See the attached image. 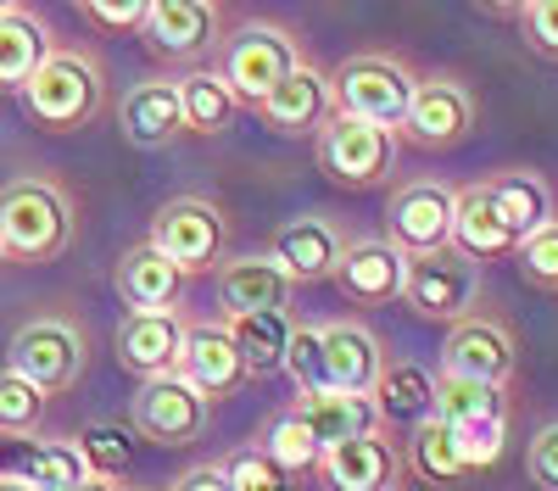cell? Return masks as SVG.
Listing matches in <instances>:
<instances>
[{
	"label": "cell",
	"instance_id": "cell-1",
	"mask_svg": "<svg viewBox=\"0 0 558 491\" xmlns=\"http://www.w3.org/2000/svg\"><path fill=\"white\" fill-rule=\"evenodd\" d=\"M78 235L73 196L57 179L23 173L12 185H0V257L17 268H45L57 262Z\"/></svg>",
	"mask_w": 558,
	"mask_h": 491
},
{
	"label": "cell",
	"instance_id": "cell-2",
	"mask_svg": "<svg viewBox=\"0 0 558 491\" xmlns=\"http://www.w3.org/2000/svg\"><path fill=\"white\" fill-rule=\"evenodd\" d=\"M23 107L45 134H78L107 107V73L89 51H57L39 62V73L23 84Z\"/></svg>",
	"mask_w": 558,
	"mask_h": 491
},
{
	"label": "cell",
	"instance_id": "cell-3",
	"mask_svg": "<svg viewBox=\"0 0 558 491\" xmlns=\"http://www.w3.org/2000/svg\"><path fill=\"white\" fill-rule=\"evenodd\" d=\"M413 67L391 51H357L347 57L336 73H330V101L341 118H357V123H380V128H402L408 123V107H413Z\"/></svg>",
	"mask_w": 558,
	"mask_h": 491
},
{
	"label": "cell",
	"instance_id": "cell-4",
	"mask_svg": "<svg viewBox=\"0 0 558 491\" xmlns=\"http://www.w3.org/2000/svg\"><path fill=\"white\" fill-rule=\"evenodd\" d=\"M184 280L196 274H218L229 262V218L213 196H173L162 201V212L151 218V235H146Z\"/></svg>",
	"mask_w": 558,
	"mask_h": 491
},
{
	"label": "cell",
	"instance_id": "cell-5",
	"mask_svg": "<svg viewBox=\"0 0 558 491\" xmlns=\"http://www.w3.org/2000/svg\"><path fill=\"white\" fill-rule=\"evenodd\" d=\"M397 134L380 128V123H357V118H330L318 134H313V157H318V173L341 191H380L391 185L397 173Z\"/></svg>",
	"mask_w": 558,
	"mask_h": 491
},
{
	"label": "cell",
	"instance_id": "cell-6",
	"mask_svg": "<svg viewBox=\"0 0 558 491\" xmlns=\"http://www.w3.org/2000/svg\"><path fill=\"white\" fill-rule=\"evenodd\" d=\"M481 296V262H470L463 251H430V257H408V280H402V307L413 319L430 324H458L475 312Z\"/></svg>",
	"mask_w": 558,
	"mask_h": 491
},
{
	"label": "cell",
	"instance_id": "cell-7",
	"mask_svg": "<svg viewBox=\"0 0 558 491\" xmlns=\"http://www.w3.org/2000/svg\"><path fill=\"white\" fill-rule=\"evenodd\" d=\"M229 12L218 0H151L146 7V28H140V45L173 67L202 73V62L218 51Z\"/></svg>",
	"mask_w": 558,
	"mask_h": 491
},
{
	"label": "cell",
	"instance_id": "cell-8",
	"mask_svg": "<svg viewBox=\"0 0 558 491\" xmlns=\"http://www.w3.org/2000/svg\"><path fill=\"white\" fill-rule=\"evenodd\" d=\"M89 364V335L73 319H28L12 335V369L23 380H34L45 396H62L84 380Z\"/></svg>",
	"mask_w": 558,
	"mask_h": 491
},
{
	"label": "cell",
	"instance_id": "cell-9",
	"mask_svg": "<svg viewBox=\"0 0 558 491\" xmlns=\"http://www.w3.org/2000/svg\"><path fill=\"white\" fill-rule=\"evenodd\" d=\"M296 67H302L296 39H291L286 28H274V23L241 28L235 39H229V51H223V84L235 89V101L252 107V112H257Z\"/></svg>",
	"mask_w": 558,
	"mask_h": 491
},
{
	"label": "cell",
	"instance_id": "cell-10",
	"mask_svg": "<svg viewBox=\"0 0 558 491\" xmlns=\"http://www.w3.org/2000/svg\"><path fill=\"white\" fill-rule=\"evenodd\" d=\"M475 89L463 84L458 73H425L413 89L408 123L397 128V140L418 146V151H452L475 134Z\"/></svg>",
	"mask_w": 558,
	"mask_h": 491
},
{
	"label": "cell",
	"instance_id": "cell-11",
	"mask_svg": "<svg viewBox=\"0 0 558 491\" xmlns=\"http://www.w3.org/2000/svg\"><path fill=\"white\" fill-rule=\"evenodd\" d=\"M452 207H458L452 185H441V179H408L386 201V241L402 257L447 251L452 246Z\"/></svg>",
	"mask_w": 558,
	"mask_h": 491
},
{
	"label": "cell",
	"instance_id": "cell-12",
	"mask_svg": "<svg viewBox=\"0 0 558 491\" xmlns=\"http://www.w3.org/2000/svg\"><path fill=\"white\" fill-rule=\"evenodd\" d=\"M520 369V346H514V330L492 312H470V319H458L441 341V375L452 380H475V385H497L508 391Z\"/></svg>",
	"mask_w": 558,
	"mask_h": 491
},
{
	"label": "cell",
	"instance_id": "cell-13",
	"mask_svg": "<svg viewBox=\"0 0 558 491\" xmlns=\"http://www.w3.org/2000/svg\"><path fill=\"white\" fill-rule=\"evenodd\" d=\"M129 430L151 446H191L207 430V402L196 396V385H184L179 375L146 380L129 402Z\"/></svg>",
	"mask_w": 558,
	"mask_h": 491
},
{
	"label": "cell",
	"instance_id": "cell-14",
	"mask_svg": "<svg viewBox=\"0 0 558 491\" xmlns=\"http://www.w3.org/2000/svg\"><path fill=\"white\" fill-rule=\"evenodd\" d=\"M318 346H324V380H330V391L375 396V385L386 375V346L375 330L357 319H336V324H318Z\"/></svg>",
	"mask_w": 558,
	"mask_h": 491
},
{
	"label": "cell",
	"instance_id": "cell-15",
	"mask_svg": "<svg viewBox=\"0 0 558 491\" xmlns=\"http://www.w3.org/2000/svg\"><path fill=\"white\" fill-rule=\"evenodd\" d=\"M402 280H408V257L386 235L347 241V251L336 262V285L357 307H391V302H402Z\"/></svg>",
	"mask_w": 558,
	"mask_h": 491
},
{
	"label": "cell",
	"instance_id": "cell-16",
	"mask_svg": "<svg viewBox=\"0 0 558 491\" xmlns=\"http://www.w3.org/2000/svg\"><path fill=\"white\" fill-rule=\"evenodd\" d=\"M118 364L146 385L162 375H179V352H184V319L179 312H129L112 335Z\"/></svg>",
	"mask_w": 558,
	"mask_h": 491
},
{
	"label": "cell",
	"instance_id": "cell-17",
	"mask_svg": "<svg viewBox=\"0 0 558 491\" xmlns=\"http://www.w3.org/2000/svg\"><path fill=\"white\" fill-rule=\"evenodd\" d=\"M179 380H184V385H196V396L207 402V408L241 391L246 364H241V352H235V341H229L223 324H184Z\"/></svg>",
	"mask_w": 558,
	"mask_h": 491
},
{
	"label": "cell",
	"instance_id": "cell-18",
	"mask_svg": "<svg viewBox=\"0 0 558 491\" xmlns=\"http://www.w3.org/2000/svg\"><path fill=\"white\" fill-rule=\"evenodd\" d=\"M318 480L330 491H397L402 480V453L386 430L375 435H357V441H341L324 453L318 464Z\"/></svg>",
	"mask_w": 558,
	"mask_h": 491
},
{
	"label": "cell",
	"instance_id": "cell-19",
	"mask_svg": "<svg viewBox=\"0 0 558 491\" xmlns=\"http://www.w3.org/2000/svg\"><path fill=\"white\" fill-rule=\"evenodd\" d=\"M257 118L268 123V134H279V140H307V134H318L324 123L336 118L330 78L302 62V67H296V73H291V78L257 107Z\"/></svg>",
	"mask_w": 558,
	"mask_h": 491
},
{
	"label": "cell",
	"instance_id": "cell-20",
	"mask_svg": "<svg viewBox=\"0 0 558 491\" xmlns=\"http://www.w3.org/2000/svg\"><path fill=\"white\" fill-rule=\"evenodd\" d=\"M347 251V235L330 218H291L286 230L274 235V262L286 268L291 285H318L336 280V262Z\"/></svg>",
	"mask_w": 558,
	"mask_h": 491
},
{
	"label": "cell",
	"instance_id": "cell-21",
	"mask_svg": "<svg viewBox=\"0 0 558 491\" xmlns=\"http://www.w3.org/2000/svg\"><path fill=\"white\" fill-rule=\"evenodd\" d=\"M118 128L123 140L140 151H162L184 134V112H179V78H146L134 84L118 101Z\"/></svg>",
	"mask_w": 558,
	"mask_h": 491
},
{
	"label": "cell",
	"instance_id": "cell-22",
	"mask_svg": "<svg viewBox=\"0 0 558 491\" xmlns=\"http://www.w3.org/2000/svg\"><path fill=\"white\" fill-rule=\"evenodd\" d=\"M218 302L223 319H246V312H286L291 280L274 257H229L218 268Z\"/></svg>",
	"mask_w": 558,
	"mask_h": 491
},
{
	"label": "cell",
	"instance_id": "cell-23",
	"mask_svg": "<svg viewBox=\"0 0 558 491\" xmlns=\"http://www.w3.org/2000/svg\"><path fill=\"white\" fill-rule=\"evenodd\" d=\"M118 296L134 307V312H173L179 302H184V280L179 268L151 246V241H134L123 257H118Z\"/></svg>",
	"mask_w": 558,
	"mask_h": 491
},
{
	"label": "cell",
	"instance_id": "cell-24",
	"mask_svg": "<svg viewBox=\"0 0 558 491\" xmlns=\"http://www.w3.org/2000/svg\"><path fill=\"white\" fill-rule=\"evenodd\" d=\"M0 475L28 480L34 491H73L89 480L73 441H0Z\"/></svg>",
	"mask_w": 558,
	"mask_h": 491
},
{
	"label": "cell",
	"instance_id": "cell-25",
	"mask_svg": "<svg viewBox=\"0 0 558 491\" xmlns=\"http://www.w3.org/2000/svg\"><path fill=\"white\" fill-rule=\"evenodd\" d=\"M452 251H463L470 262H497V257H514L520 241L514 230L502 223V212L492 207L486 185H463L458 207H452Z\"/></svg>",
	"mask_w": 558,
	"mask_h": 491
},
{
	"label": "cell",
	"instance_id": "cell-26",
	"mask_svg": "<svg viewBox=\"0 0 558 491\" xmlns=\"http://www.w3.org/2000/svg\"><path fill=\"white\" fill-rule=\"evenodd\" d=\"M296 414L307 419V430L318 435V446L330 453L341 441H357V435H375L386 430L375 396H347V391H318V396H302Z\"/></svg>",
	"mask_w": 558,
	"mask_h": 491
},
{
	"label": "cell",
	"instance_id": "cell-27",
	"mask_svg": "<svg viewBox=\"0 0 558 491\" xmlns=\"http://www.w3.org/2000/svg\"><path fill=\"white\" fill-rule=\"evenodd\" d=\"M51 51V28L34 7H0V89H23Z\"/></svg>",
	"mask_w": 558,
	"mask_h": 491
},
{
	"label": "cell",
	"instance_id": "cell-28",
	"mask_svg": "<svg viewBox=\"0 0 558 491\" xmlns=\"http://www.w3.org/2000/svg\"><path fill=\"white\" fill-rule=\"evenodd\" d=\"M481 185H486L492 207L502 212V223L514 230V241L536 235L542 223H553V191H547V179H542V173H531V168H508V173L481 179Z\"/></svg>",
	"mask_w": 558,
	"mask_h": 491
},
{
	"label": "cell",
	"instance_id": "cell-29",
	"mask_svg": "<svg viewBox=\"0 0 558 491\" xmlns=\"http://www.w3.org/2000/svg\"><path fill=\"white\" fill-rule=\"evenodd\" d=\"M235 341L241 364H246V380H263V375H286V346H291V312H246V319H218Z\"/></svg>",
	"mask_w": 558,
	"mask_h": 491
},
{
	"label": "cell",
	"instance_id": "cell-30",
	"mask_svg": "<svg viewBox=\"0 0 558 491\" xmlns=\"http://www.w3.org/2000/svg\"><path fill=\"white\" fill-rule=\"evenodd\" d=\"M402 464L425 480V486H458V480H470V458H463V446L452 435V425H441L436 414L430 419H418L408 430V453Z\"/></svg>",
	"mask_w": 558,
	"mask_h": 491
},
{
	"label": "cell",
	"instance_id": "cell-31",
	"mask_svg": "<svg viewBox=\"0 0 558 491\" xmlns=\"http://www.w3.org/2000/svg\"><path fill=\"white\" fill-rule=\"evenodd\" d=\"M436 419L463 430H486V425H508V396L497 385H475V380H452L436 375Z\"/></svg>",
	"mask_w": 558,
	"mask_h": 491
},
{
	"label": "cell",
	"instance_id": "cell-32",
	"mask_svg": "<svg viewBox=\"0 0 558 491\" xmlns=\"http://www.w3.org/2000/svg\"><path fill=\"white\" fill-rule=\"evenodd\" d=\"M179 112H184V134H202V140H213V134H223L229 123H235L241 101L235 89L223 84V73H184L179 78Z\"/></svg>",
	"mask_w": 558,
	"mask_h": 491
},
{
	"label": "cell",
	"instance_id": "cell-33",
	"mask_svg": "<svg viewBox=\"0 0 558 491\" xmlns=\"http://www.w3.org/2000/svg\"><path fill=\"white\" fill-rule=\"evenodd\" d=\"M375 408L380 419H402V425H418L436 414V375L418 369V364H386L380 385H375Z\"/></svg>",
	"mask_w": 558,
	"mask_h": 491
},
{
	"label": "cell",
	"instance_id": "cell-34",
	"mask_svg": "<svg viewBox=\"0 0 558 491\" xmlns=\"http://www.w3.org/2000/svg\"><path fill=\"white\" fill-rule=\"evenodd\" d=\"M73 446H78V458H84V469L96 475V480H123V475H134V464H140V435L129 430V425H112V419H96V425H84L78 435H73Z\"/></svg>",
	"mask_w": 558,
	"mask_h": 491
},
{
	"label": "cell",
	"instance_id": "cell-35",
	"mask_svg": "<svg viewBox=\"0 0 558 491\" xmlns=\"http://www.w3.org/2000/svg\"><path fill=\"white\" fill-rule=\"evenodd\" d=\"M45 408H51V396L34 380H23L17 369H0V441H34Z\"/></svg>",
	"mask_w": 558,
	"mask_h": 491
},
{
	"label": "cell",
	"instance_id": "cell-36",
	"mask_svg": "<svg viewBox=\"0 0 558 491\" xmlns=\"http://www.w3.org/2000/svg\"><path fill=\"white\" fill-rule=\"evenodd\" d=\"M263 453L286 469L291 480L296 475H318V464H324V446H318V435L307 430V419L296 408H286V414L268 425V446H263Z\"/></svg>",
	"mask_w": 558,
	"mask_h": 491
},
{
	"label": "cell",
	"instance_id": "cell-37",
	"mask_svg": "<svg viewBox=\"0 0 558 491\" xmlns=\"http://www.w3.org/2000/svg\"><path fill=\"white\" fill-rule=\"evenodd\" d=\"M514 268H520V280H525V285H536V291L558 296V218H553V223H542L536 235H525V241H520Z\"/></svg>",
	"mask_w": 558,
	"mask_h": 491
},
{
	"label": "cell",
	"instance_id": "cell-38",
	"mask_svg": "<svg viewBox=\"0 0 558 491\" xmlns=\"http://www.w3.org/2000/svg\"><path fill=\"white\" fill-rule=\"evenodd\" d=\"M286 375L296 380V391H302V396L330 391V380H324V346H318V330H313V324H296V330H291V346H286Z\"/></svg>",
	"mask_w": 558,
	"mask_h": 491
},
{
	"label": "cell",
	"instance_id": "cell-39",
	"mask_svg": "<svg viewBox=\"0 0 558 491\" xmlns=\"http://www.w3.org/2000/svg\"><path fill=\"white\" fill-rule=\"evenodd\" d=\"M223 480L229 491H291V475L279 469L263 446H246V453H235L223 464Z\"/></svg>",
	"mask_w": 558,
	"mask_h": 491
},
{
	"label": "cell",
	"instance_id": "cell-40",
	"mask_svg": "<svg viewBox=\"0 0 558 491\" xmlns=\"http://www.w3.org/2000/svg\"><path fill=\"white\" fill-rule=\"evenodd\" d=\"M146 7L151 0H84L78 17L89 28H107V34H140L146 28Z\"/></svg>",
	"mask_w": 558,
	"mask_h": 491
},
{
	"label": "cell",
	"instance_id": "cell-41",
	"mask_svg": "<svg viewBox=\"0 0 558 491\" xmlns=\"http://www.w3.org/2000/svg\"><path fill=\"white\" fill-rule=\"evenodd\" d=\"M514 17L536 51L558 62V0H525V7H514Z\"/></svg>",
	"mask_w": 558,
	"mask_h": 491
},
{
	"label": "cell",
	"instance_id": "cell-42",
	"mask_svg": "<svg viewBox=\"0 0 558 491\" xmlns=\"http://www.w3.org/2000/svg\"><path fill=\"white\" fill-rule=\"evenodd\" d=\"M525 475L542 491H558V425H542L536 441L525 446Z\"/></svg>",
	"mask_w": 558,
	"mask_h": 491
},
{
	"label": "cell",
	"instance_id": "cell-43",
	"mask_svg": "<svg viewBox=\"0 0 558 491\" xmlns=\"http://www.w3.org/2000/svg\"><path fill=\"white\" fill-rule=\"evenodd\" d=\"M173 491H229L223 464H196V469H184V475L173 480Z\"/></svg>",
	"mask_w": 558,
	"mask_h": 491
},
{
	"label": "cell",
	"instance_id": "cell-44",
	"mask_svg": "<svg viewBox=\"0 0 558 491\" xmlns=\"http://www.w3.org/2000/svg\"><path fill=\"white\" fill-rule=\"evenodd\" d=\"M73 491H118V486H112V480H96V475H89V480H84V486H73Z\"/></svg>",
	"mask_w": 558,
	"mask_h": 491
},
{
	"label": "cell",
	"instance_id": "cell-45",
	"mask_svg": "<svg viewBox=\"0 0 558 491\" xmlns=\"http://www.w3.org/2000/svg\"><path fill=\"white\" fill-rule=\"evenodd\" d=\"M0 491H34L28 480H12V475H0Z\"/></svg>",
	"mask_w": 558,
	"mask_h": 491
},
{
	"label": "cell",
	"instance_id": "cell-46",
	"mask_svg": "<svg viewBox=\"0 0 558 491\" xmlns=\"http://www.w3.org/2000/svg\"><path fill=\"white\" fill-rule=\"evenodd\" d=\"M0 268H7V257H0Z\"/></svg>",
	"mask_w": 558,
	"mask_h": 491
}]
</instances>
